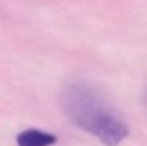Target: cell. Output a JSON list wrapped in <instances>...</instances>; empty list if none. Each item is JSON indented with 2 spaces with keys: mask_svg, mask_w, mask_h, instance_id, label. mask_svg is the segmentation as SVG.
<instances>
[{
  "mask_svg": "<svg viewBox=\"0 0 147 146\" xmlns=\"http://www.w3.org/2000/svg\"><path fill=\"white\" fill-rule=\"evenodd\" d=\"M62 107L75 126L106 146H117L129 133L124 119L88 83L67 84L62 92Z\"/></svg>",
  "mask_w": 147,
  "mask_h": 146,
  "instance_id": "6da1fadb",
  "label": "cell"
},
{
  "mask_svg": "<svg viewBox=\"0 0 147 146\" xmlns=\"http://www.w3.org/2000/svg\"><path fill=\"white\" fill-rule=\"evenodd\" d=\"M57 142V137L40 129H26L17 136L18 146H52Z\"/></svg>",
  "mask_w": 147,
  "mask_h": 146,
  "instance_id": "7a4b0ae2",
  "label": "cell"
},
{
  "mask_svg": "<svg viewBox=\"0 0 147 146\" xmlns=\"http://www.w3.org/2000/svg\"><path fill=\"white\" fill-rule=\"evenodd\" d=\"M146 96H147V95H146Z\"/></svg>",
  "mask_w": 147,
  "mask_h": 146,
  "instance_id": "3957f363",
  "label": "cell"
}]
</instances>
